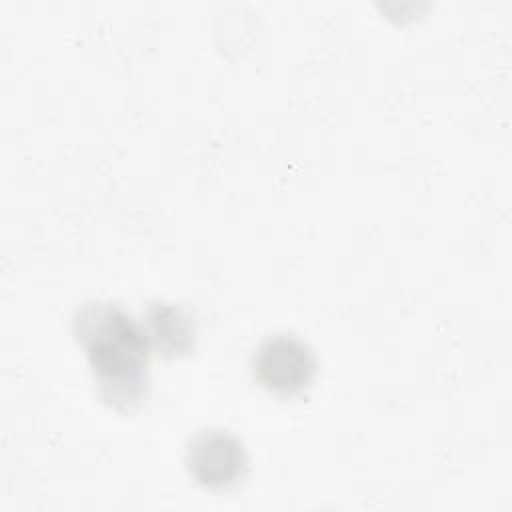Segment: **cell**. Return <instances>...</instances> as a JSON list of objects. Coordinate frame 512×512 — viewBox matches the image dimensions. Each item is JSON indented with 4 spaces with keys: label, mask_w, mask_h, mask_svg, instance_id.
<instances>
[{
    "label": "cell",
    "mask_w": 512,
    "mask_h": 512,
    "mask_svg": "<svg viewBox=\"0 0 512 512\" xmlns=\"http://www.w3.org/2000/svg\"><path fill=\"white\" fill-rule=\"evenodd\" d=\"M74 336L98 384L100 398L118 408H136L148 392L150 338L118 304L92 300L74 316Z\"/></svg>",
    "instance_id": "1"
},
{
    "label": "cell",
    "mask_w": 512,
    "mask_h": 512,
    "mask_svg": "<svg viewBox=\"0 0 512 512\" xmlns=\"http://www.w3.org/2000/svg\"><path fill=\"white\" fill-rule=\"evenodd\" d=\"M252 374L264 390L290 398L314 382L316 356L302 338L278 332L258 344L252 356Z\"/></svg>",
    "instance_id": "2"
},
{
    "label": "cell",
    "mask_w": 512,
    "mask_h": 512,
    "mask_svg": "<svg viewBox=\"0 0 512 512\" xmlns=\"http://www.w3.org/2000/svg\"><path fill=\"white\" fill-rule=\"evenodd\" d=\"M184 462L188 474L208 490L232 488L248 474L244 442L222 428L198 432L188 442Z\"/></svg>",
    "instance_id": "3"
},
{
    "label": "cell",
    "mask_w": 512,
    "mask_h": 512,
    "mask_svg": "<svg viewBox=\"0 0 512 512\" xmlns=\"http://www.w3.org/2000/svg\"><path fill=\"white\" fill-rule=\"evenodd\" d=\"M150 344L162 356H184L196 344V322L180 306L170 302H150L146 310Z\"/></svg>",
    "instance_id": "4"
}]
</instances>
